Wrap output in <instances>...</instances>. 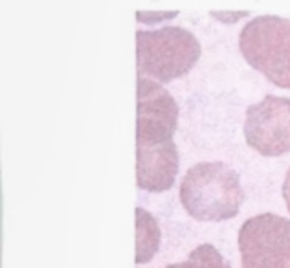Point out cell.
<instances>
[{
    "instance_id": "6da1fadb",
    "label": "cell",
    "mask_w": 290,
    "mask_h": 268,
    "mask_svg": "<svg viewBox=\"0 0 290 268\" xmlns=\"http://www.w3.org/2000/svg\"><path fill=\"white\" fill-rule=\"evenodd\" d=\"M180 202L189 215L202 222L233 219L241 210V178L224 162H200L186 171L180 184Z\"/></svg>"
},
{
    "instance_id": "9c48e42d",
    "label": "cell",
    "mask_w": 290,
    "mask_h": 268,
    "mask_svg": "<svg viewBox=\"0 0 290 268\" xmlns=\"http://www.w3.org/2000/svg\"><path fill=\"white\" fill-rule=\"evenodd\" d=\"M164 268H232L230 263L223 255L219 254V250L211 244H200L188 255L184 263H174Z\"/></svg>"
},
{
    "instance_id": "ba28073f",
    "label": "cell",
    "mask_w": 290,
    "mask_h": 268,
    "mask_svg": "<svg viewBox=\"0 0 290 268\" xmlns=\"http://www.w3.org/2000/svg\"><path fill=\"white\" fill-rule=\"evenodd\" d=\"M136 263L143 264L155 257L160 246V228L155 217L143 208H136Z\"/></svg>"
},
{
    "instance_id": "277c9868",
    "label": "cell",
    "mask_w": 290,
    "mask_h": 268,
    "mask_svg": "<svg viewBox=\"0 0 290 268\" xmlns=\"http://www.w3.org/2000/svg\"><path fill=\"white\" fill-rule=\"evenodd\" d=\"M242 268H290V220L276 213L248 219L239 230Z\"/></svg>"
},
{
    "instance_id": "52a82bcc",
    "label": "cell",
    "mask_w": 290,
    "mask_h": 268,
    "mask_svg": "<svg viewBox=\"0 0 290 268\" xmlns=\"http://www.w3.org/2000/svg\"><path fill=\"white\" fill-rule=\"evenodd\" d=\"M178 149L173 140L164 144H136V184L149 193L171 189L178 175Z\"/></svg>"
},
{
    "instance_id": "5b68a950",
    "label": "cell",
    "mask_w": 290,
    "mask_h": 268,
    "mask_svg": "<svg viewBox=\"0 0 290 268\" xmlns=\"http://www.w3.org/2000/svg\"><path fill=\"white\" fill-rule=\"evenodd\" d=\"M244 138L263 156L290 153V99L268 94L259 103L248 107Z\"/></svg>"
},
{
    "instance_id": "30bf717a",
    "label": "cell",
    "mask_w": 290,
    "mask_h": 268,
    "mask_svg": "<svg viewBox=\"0 0 290 268\" xmlns=\"http://www.w3.org/2000/svg\"><path fill=\"white\" fill-rule=\"evenodd\" d=\"M283 196H285L286 208H288V211H290V168L285 175V182H283Z\"/></svg>"
},
{
    "instance_id": "3957f363",
    "label": "cell",
    "mask_w": 290,
    "mask_h": 268,
    "mask_svg": "<svg viewBox=\"0 0 290 268\" xmlns=\"http://www.w3.org/2000/svg\"><path fill=\"white\" fill-rule=\"evenodd\" d=\"M239 50L256 72L279 88L290 90V20L259 15L239 35Z\"/></svg>"
},
{
    "instance_id": "8992f818",
    "label": "cell",
    "mask_w": 290,
    "mask_h": 268,
    "mask_svg": "<svg viewBox=\"0 0 290 268\" xmlns=\"http://www.w3.org/2000/svg\"><path fill=\"white\" fill-rule=\"evenodd\" d=\"M136 144L171 142L178 125V105L162 83L138 76L136 81Z\"/></svg>"
},
{
    "instance_id": "7a4b0ae2",
    "label": "cell",
    "mask_w": 290,
    "mask_h": 268,
    "mask_svg": "<svg viewBox=\"0 0 290 268\" xmlns=\"http://www.w3.org/2000/svg\"><path fill=\"white\" fill-rule=\"evenodd\" d=\"M200 43L191 31L180 26L136 31L138 76L158 83H169L191 72L200 59Z\"/></svg>"
}]
</instances>
